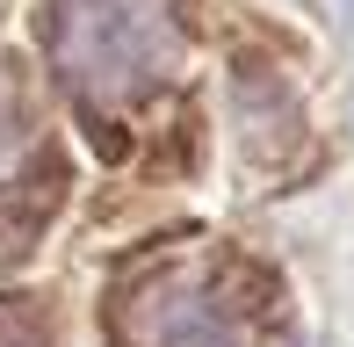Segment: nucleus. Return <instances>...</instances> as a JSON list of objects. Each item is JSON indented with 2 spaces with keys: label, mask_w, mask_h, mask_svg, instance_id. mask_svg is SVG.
I'll return each instance as SVG.
<instances>
[{
  "label": "nucleus",
  "mask_w": 354,
  "mask_h": 347,
  "mask_svg": "<svg viewBox=\"0 0 354 347\" xmlns=\"http://www.w3.org/2000/svg\"><path fill=\"white\" fill-rule=\"evenodd\" d=\"M22 145H29V123H22V102H15V87L0 80V174H8L15 160H22Z\"/></svg>",
  "instance_id": "obj_4"
},
{
  "label": "nucleus",
  "mask_w": 354,
  "mask_h": 347,
  "mask_svg": "<svg viewBox=\"0 0 354 347\" xmlns=\"http://www.w3.org/2000/svg\"><path fill=\"white\" fill-rule=\"evenodd\" d=\"M123 347H253L239 297L217 275H152L123 297Z\"/></svg>",
  "instance_id": "obj_2"
},
{
  "label": "nucleus",
  "mask_w": 354,
  "mask_h": 347,
  "mask_svg": "<svg viewBox=\"0 0 354 347\" xmlns=\"http://www.w3.org/2000/svg\"><path fill=\"white\" fill-rule=\"evenodd\" d=\"M181 58L174 0H51V66L87 109L145 102Z\"/></svg>",
  "instance_id": "obj_1"
},
{
  "label": "nucleus",
  "mask_w": 354,
  "mask_h": 347,
  "mask_svg": "<svg viewBox=\"0 0 354 347\" xmlns=\"http://www.w3.org/2000/svg\"><path fill=\"white\" fill-rule=\"evenodd\" d=\"M0 347H51V319L29 297H0Z\"/></svg>",
  "instance_id": "obj_3"
}]
</instances>
